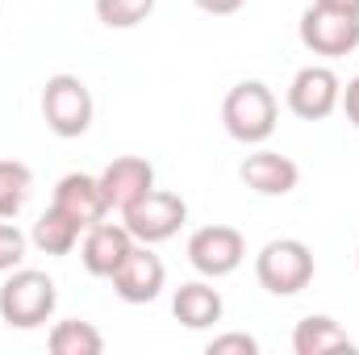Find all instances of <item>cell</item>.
I'll return each mask as SVG.
<instances>
[{
	"label": "cell",
	"instance_id": "obj_2",
	"mask_svg": "<svg viewBox=\"0 0 359 355\" xmlns=\"http://www.w3.org/2000/svg\"><path fill=\"white\" fill-rule=\"evenodd\" d=\"M276 117H280V105L271 96L268 84L259 80H243L226 92L222 100V121H226V134L243 147H259L276 134Z\"/></svg>",
	"mask_w": 359,
	"mask_h": 355
},
{
	"label": "cell",
	"instance_id": "obj_8",
	"mask_svg": "<svg viewBox=\"0 0 359 355\" xmlns=\"http://www.w3.org/2000/svg\"><path fill=\"white\" fill-rule=\"evenodd\" d=\"M109 280H113V293H117L126 305H147V301H155V297L163 293L168 267H163V260H159L147 243H134L130 255L121 260V267H117Z\"/></svg>",
	"mask_w": 359,
	"mask_h": 355
},
{
	"label": "cell",
	"instance_id": "obj_15",
	"mask_svg": "<svg viewBox=\"0 0 359 355\" xmlns=\"http://www.w3.org/2000/svg\"><path fill=\"white\" fill-rule=\"evenodd\" d=\"M292 351L297 355H330V351H355V339L330 318V314H309L292 330Z\"/></svg>",
	"mask_w": 359,
	"mask_h": 355
},
{
	"label": "cell",
	"instance_id": "obj_24",
	"mask_svg": "<svg viewBox=\"0 0 359 355\" xmlns=\"http://www.w3.org/2000/svg\"><path fill=\"white\" fill-rule=\"evenodd\" d=\"M313 4H326V8H339V13H359V0H313Z\"/></svg>",
	"mask_w": 359,
	"mask_h": 355
},
{
	"label": "cell",
	"instance_id": "obj_19",
	"mask_svg": "<svg viewBox=\"0 0 359 355\" xmlns=\"http://www.w3.org/2000/svg\"><path fill=\"white\" fill-rule=\"evenodd\" d=\"M155 13V0H96V17L109 29H134Z\"/></svg>",
	"mask_w": 359,
	"mask_h": 355
},
{
	"label": "cell",
	"instance_id": "obj_9",
	"mask_svg": "<svg viewBox=\"0 0 359 355\" xmlns=\"http://www.w3.org/2000/svg\"><path fill=\"white\" fill-rule=\"evenodd\" d=\"M339 100H343V84H339V76H334L330 67H322V63L301 67V72L292 76V84H288V109H292L301 121H322V117H330V113L339 109Z\"/></svg>",
	"mask_w": 359,
	"mask_h": 355
},
{
	"label": "cell",
	"instance_id": "obj_4",
	"mask_svg": "<svg viewBox=\"0 0 359 355\" xmlns=\"http://www.w3.org/2000/svg\"><path fill=\"white\" fill-rule=\"evenodd\" d=\"M42 117L59 138H80L92 126V92L80 76L59 72L42 88Z\"/></svg>",
	"mask_w": 359,
	"mask_h": 355
},
{
	"label": "cell",
	"instance_id": "obj_3",
	"mask_svg": "<svg viewBox=\"0 0 359 355\" xmlns=\"http://www.w3.org/2000/svg\"><path fill=\"white\" fill-rule=\"evenodd\" d=\"M255 280L271 297H297L313 280V251L301 239H271L255 255Z\"/></svg>",
	"mask_w": 359,
	"mask_h": 355
},
{
	"label": "cell",
	"instance_id": "obj_20",
	"mask_svg": "<svg viewBox=\"0 0 359 355\" xmlns=\"http://www.w3.org/2000/svg\"><path fill=\"white\" fill-rule=\"evenodd\" d=\"M25 247H29V239L8 222V217H0V272H13V267H21L25 260Z\"/></svg>",
	"mask_w": 359,
	"mask_h": 355
},
{
	"label": "cell",
	"instance_id": "obj_23",
	"mask_svg": "<svg viewBox=\"0 0 359 355\" xmlns=\"http://www.w3.org/2000/svg\"><path fill=\"white\" fill-rule=\"evenodd\" d=\"M339 105L347 109V121H351V126H359V76L347 84V88H343V100H339Z\"/></svg>",
	"mask_w": 359,
	"mask_h": 355
},
{
	"label": "cell",
	"instance_id": "obj_14",
	"mask_svg": "<svg viewBox=\"0 0 359 355\" xmlns=\"http://www.w3.org/2000/svg\"><path fill=\"white\" fill-rule=\"evenodd\" d=\"M222 309H226V301H222V293L209 280H188L172 297V314L188 330H209L213 322H222Z\"/></svg>",
	"mask_w": 359,
	"mask_h": 355
},
{
	"label": "cell",
	"instance_id": "obj_12",
	"mask_svg": "<svg viewBox=\"0 0 359 355\" xmlns=\"http://www.w3.org/2000/svg\"><path fill=\"white\" fill-rule=\"evenodd\" d=\"M130 247H134V234L126 230V222L117 226V222H96L84 230V239H80V260L88 267L92 276H113L121 260L130 255Z\"/></svg>",
	"mask_w": 359,
	"mask_h": 355
},
{
	"label": "cell",
	"instance_id": "obj_13",
	"mask_svg": "<svg viewBox=\"0 0 359 355\" xmlns=\"http://www.w3.org/2000/svg\"><path fill=\"white\" fill-rule=\"evenodd\" d=\"M238 176L259 196H288L297 188V180H301V168L288 155H280V151H255V155L243 159Z\"/></svg>",
	"mask_w": 359,
	"mask_h": 355
},
{
	"label": "cell",
	"instance_id": "obj_11",
	"mask_svg": "<svg viewBox=\"0 0 359 355\" xmlns=\"http://www.w3.org/2000/svg\"><path fill=\"white\" fill-rule=\"evenodd\" d=\"M55 209H63L72 222H80L84 230L104 222L113 209L100 192V176H88V172H67V176L55 184Z\"/></svg>",
	"mask_w": 359,
	"mask_h": 355
},
{
	"label": "cell",
	"instance_id": "obj_5",
	"mask_svg": "<svg viewBox=\"0 0 359 355\" xmlns=\"http://www.w3.org/2000/svg\"><path fill=\"white\" fill-rule=\"evenodd\" d=\"M121 222H126V230L134 234V243L155 247V243H168L180 226L188 222V205H184L180 192L151 188L142 201H134V205L121 213Z\"/></svg>",
	"mask_w": 359,
	"mask_h": 355
},
{
	"label": "cell",
	"instance_id": "obj_7",
	"mask_svg": "<svg viewBox=\"0 0 359 355\" xmlns=\"http://www.w3.org/2000/svg\"><path fill=\"white\" fill-rule=\"evenodd\" d=\"M247 260V239L234 226H201L188 239V264L196 267L205 280H222Z\"/></svg>",
	"mask_w": 359,
	"mask_h": 355
},
{
	"label": "cell",
	"instance_id": "obj_18",
	"mask_svg": "<svg viewBox=\"0 0 359 355\" xmlns=\"http://www.w3.org/2000/svg\"><path fill=\"white\" fill-rule=\"evenodd\" d=\"M34 192V172L21 159H0V217H17Z\"/></svg>",
	"mask_w": 359,
	"mask_h": 355
},
{
	"label": "cell",
	"instance_id": "obj_10",
	"mask_svg": "<svg viewBox=\"0 0 359 355\" xmlns=\"http://www.w3.org/2000/svg\"><path fill=\"white\" fill-rule=\"evenodd\" d=\"M155 188V168L142 159V155H121L113 159L104 172H100V192L109 201V209L126 213L134 201H142L147 192Z\"/></svg>",
	"mask_w": 359,
	"mask_h": 355
},
{
	"label": "cell",
	"instance_id": "obj_6",
	"mask_svg": "<svg viewBox=\"0 0 359 355\" xmlns=\"http://www.w3.org/2000/svg\"><path fill=\"white\" fill-rule=\"evenodd\" d=\"M301 42L322 59H343L359 46V13H339L326 4H309L301 13Z\"/></svg>",
	"mask_w": 359,
	"mask_h": 355
},
{
	"label": "cell",
	"instance_id": "obj_1",
	"mask_svg": "<svg viewBox=\"0 0 359 355\" xmlns=\"http://www.w3.org/2000/svg\"><path fill=\"white\" fill-rule=\"evenodd\" d=\"M59 305L55 280L46 272L34 267H13L8 280L0 284V322H8L13 330H38L50 322Z\"/></svg>",
	"mask_w": 359,
	"mask_h": 355
},
{
	"label": "cell",
	"instance_id": "obj_17",
	"mask_svg": "<svg viewBox=\"0 0 359 355\" xmlns=\"http://www.w3.org/2000/svg\"><path fill=\"white\" fill-rule=\"evenodd\" d=\"M50 351L55 355H100L104 351V335H100L92 322L67 318V322H55V330H50Z\"/></svg>",
	"mask_w": 359,
	"mask_h": 355
},
{
	"label": "cell",
	"instance_id": "obj_21",
	"mask_svg": "<svg viewBox=\"0 0 359 355\" xmlns=\"http://www.w3.org/2000/svg\"><path fill=\"white\" fill-rule=\"evenodd\" d=\"M209 355H259V343L251 339V335H243V330H234V335H217V339H209Z\"/></svg>",
	"mask_w": 359,
	"mask_h": 355
},
{
	"label": "cell",
	"instance_id": "obj_16",
	"mask_svg": "<svg viewBox=\"0 0 359 355\" xmlns=\"http://www.w3.org/2000/svg\"><path fill=\"white\" fill-rule=\"evenodd\" d=\"M80 234H84V226L80 222H72L63 209H46L38 222H34V234H29V243L42 251V255H72L76 251V243H80Z\"/></svg>",
	"mask_w": 359,
	"mask_h": 355
},
{
	"label": "cell",
	"instance_id": "obj_22",
	"mask_svg": "<svg viewBox=\"0 0 359 355\" xmlns=\"http://www.w3.org/2000/svg\"><path fill=\"white\" fill-rule=\"evenodd\" d=\"M201 13H213V17H230V13H238L247 0H192Z\"/></svg>",
	"mask_w": 359,
	"mask_h": 355
}]
</instances>
